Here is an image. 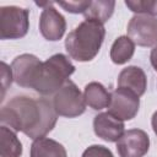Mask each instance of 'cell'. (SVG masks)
<instances>
[{
  "label": "cell",
  "instance_id": "13",
  "mask_svg": "<svg viewBox=\"0 0 157 157\" xmlns=\"http://www.w3.org/2000/svg\"><path fill=\"white\" fill-rule=\"evenodd\" d=\"M83 98L88 107L94 110H101L103 108H108L110 103V93L105 90V87L99 82H90L85 86Z\"/></svg>",
  "mask_w": 157,
  "mask_h": 157
},
{
  "label": "cell",
  "instance_id": "18",
  "mask_svg": "<svg viewBox=\"0 0 157 157\" xmlns=\"http://www.w3.org/2000/svg\"><path fill=\"white\" fill-rule=\"evenodd\" d=\"M125 5L136 15H150L155 17L157 16V0H126Z\"/></svg>",
  "mask_w": 157,
  "mask_h": 157
},
{
  "label": "cell",
  "instance_id": "14",
  "mask_svg": "<svg viewBox=\"0 0 157 157\" xmlns=\"http://www.w3.org/2000/svg\"><path fill=\"white\" fill-rule=\"evenodd\" d=\"M31 157H67L65 147L49 137L33 140L29 150Z\"/></svg>",
  "mask_w": 157,
  "mask_h": 157
},
{
  "label": "cell",
  "instance_id": "17",
  "mask_svg": "<svg viewBox=\"0 0 157 157\" xmlns=\"http://www.w3.org/2000/svg\"><path fill=\"white\" fill-rule=\"evenodd\" d=\"M135 53V43L128 36L118 37L110 47V59L117 65L128 63Z\"/></svg>",
  "mask_w": 157,
  "mask_h": 157
},
{
  "label": "cell",
  "instance_id": "12",
  "mask_svg": "<svg viewBox=\"0 0 157 157\" xmlns=\"http://www.w3.org/2000/svg\"><path fill=\"white\" fill-rule=\"evenodd\" d=\"M118 87L129 90L141 97L147 88V77L145 71L135 65L123 69L118 76Z\"/></svg>",
  "mask_w": 157,
  "mask_h": 157
},
{
  "label": "cell",
  "instance_id": "21",
  "mask_svg": "<svg viewBox=\"0 0 157 157\" xmlns=\"http://www.w3.org/2000/svg\"><path fill=\"white\" fill-rule=\"evenodd\" d=\"M1 83H2V97H4V93H5V91H6V88L11 85V82H12V80H13V75H12V70H11V67L6 64V63H4V61H1Z\"/></svg>",
  "mask_w": 157,
  "mask_h": 157
},
{
  "label": "cell",
  "instance_id": "22",
  "mask_svg": "<svg viewBox=\"0 0 157 157\" xmlns=\"http://www.w3.org/2000/svg\"><path fill=\"white\" fill-rule=\"evenodd\" d=\"M150 61H151V65L153 66V69L157 71V45L153 47V49L151 50V54H150Z\"/></svg>",
  "mask_w": 157,
  "mask_h": 157
},
{
  "label": "cell",
  "instance_id": "5",
  "mask_svg": "<svg viewBox=\"0 0 157 157\" xmlns=\"http://www.w3.org/2000/svg\"><path fill=\"white\" fill-rule=\"evenodd\" d=\"M53 105L56 114L65 118H76L86 110L83 94L71 80L66 81L65 85L54 94Z\"/></svg>",
  "mask_w": 157,
  "mask_h": 157
},
{
  "label": "cell",
  "instance_id": "4",
  "mask_svg": "<svg viewBox=\"0 0 157 157\" xmlns=\"http://www.w3.org/2000/svg\"><path fill=\"white\" fill-rule=\"evenodd\" d=\"M29 11L20 6L0 7V38L18 39L29 29Z\"/></svg>",
  "mask_w": 157,
  "mask_h": 157
},
{
  "label": "cell",
  "instance_id": "11",
  "mask_svg": "<svg viewBox=\"0 0 157 157\" xmlns=\"http://www.w3.org/2000/svg\"><path fill=\"white\" fill-rule=\"evenodd\" d=\"M94 134L107 142H117L125 132L124 121L108 112L99 113L93 119Z\"/></svg>",
  "mask_w": 157,
  "mask_h": 157
},
{
  "label": "cell",
  "instance_id": "19",
  "mask_svg": "<svg viewBox=\"0 0 157 157\" xmlns=\"http://www.w3.org/2000/svg\"><path fill=\"white\" fill-rule=\"evenodd\" d=\"M61 6L65 11L71 13H83L91 4V0H82V1H59L56 2Z\"/></svg>",
  "mask_w": 157,
  "mask_h": 157
},
{
  "label": "cell",
  "instance_id": "1",
  "mask_svg": "<svg viewBox=\"0 0 157 157\" xmlns=\"http://www.w3.org/2000/svg\"><path fill=\"white\" fill-rule=\"evenodd\" d=\"M58 120L53 102L40 97L16 96L1 107L0 121L2 125L21 131L32 140L45 137Z\"/></svg>",
  "mask_w": 157,
  "mask_h": 157
},
{
  "label": "cell",
  "instance_id": "16",
  "mask_svg": "<svg viewBox=\"0 0 157 157\" xmlns=\"http://www.w3.org/2000/svg\"><path fill=\"white\" fill-rule=\"evenodd\" d=\"M115 7L114 0H91L90 6L83 12L85 20H93L104 25L113 15Z\"/></svg>",
  "mask_w": 157,
  "mask_h": 157
},
{
  "label": "cell",
  "instance_id": "10",
  "mask_svg": "<svg viewBox=\"0 0 157 157\" xmlns=\"http://www.w3.org/2000/svg\"><path fill=\"white\" fill-rule=\"evenodd\" d=\"M150 148V137L141 129H130L117 141L120 157H144Z\"/></svg>",
  "mask_w": 157,
  "mask_h": 157
},
{
  "label": "cell",
  "instance_id": "8",
  "mask_svg": "<svg viewBox=\"0 0 157 157\" xmlns=\"http://www.w3.org/2000/svg\"><path fill=\"white\" fill-rule=\"evenodd\" d=\"M42 61L33 54H21L16 56L11 63V70L13 81L27 88H33L42 67Z\"/></svg>",
  "mask_w": 157,
  "mask_h": 157
},
{
  "label": "cell",
  "instance_id": "6",
  "mask_svg": "<svg viewBox=\"0 0 157 157\" xmlns=\"http://www.w3.org/2000/svg\"><path fill=\"white\" fill-rule=\"evenodd\" d=\"M128 37L140 47L157 45V17L135 15L128 23Z\"/></svg>",
  "mask_w": 157,
  "mask_h": 157
},
{
  "label": "cell",
  "instance_id": "15",
  "mask_svg": "<svg viewBox=\"0 0 157 157\" xmlns=\"http://www.w3.org/2000/svg\"><path fill=\"white\" fill-rule=\"evenodd\" d=\"M22 144L12 129L0 126V157H21Z\"/></svg>",
  "mask_w": 157,
  "mask_h": 157
},
{
  "label": "cell",
  "instance_id": "20",
  "mask_svg": "<svg viewBox=\"0 0 157 157\" xmlns=\"http://www.w3.org/2000/svg\"><path fill=\"white\" fill-rule=\"evenodd\" d=\"M82 157H114V156L108 147L103 145H92L83 151Z\"/></svg>",
  "mask_w": 157,
  "mask_h": 157
},
{
  "label": "cell",
  "instance_id": "7",
  "mask_svg": "<svg viewBox=\"0 0 157 157\" xmlns=\"http://www.w3.org/2000/svg\"><path fill=\"white\" fill-rule=\"evenodd\" d=\"M140 108V97L134 92L118 87L110 93L108 113L121 121L131 120L136 117Z\"/></svg>",
  "mask_w": 157,
  "mask_h": 157
},
{
  "label": "cell",
  "instance_id": "9",
  "mask_svg": "<svg viewBox=\"0 0 157 157\" xmlns=\"http://www.w3.org/2000/svg\"><path fill=\"white\" fill-rule=\"evenodd\" d=\"M38 6L43 7L39 17V31L40 34L50 42H56L63 38L66 29L65 17L54 7V2H36Z\"/></svg>",
  "mask_w": 157,
  "mask_h": 157
},
{
  "label": "cell",
  "instance_id": "3",
  "mask_svg": "<svg viewBox=\"0 0 157 157\" xmlns=\"http://www.w3.org/2000/svg\"><path fill=\"white\" fill-rule=\"evenodd\" d=\"M74 72L75 65L66 55L54 54L42 64L39 76L32 90L42 96L55 94Z\"/></svg>",
  "mask_w": 157,
  "mask_h": 157
},
{
  "label": "cell",
  "instance_id": "2",
  "mask_svg": "<svg viewBox=\"0 0 157 157\" xmlns=\"http://www.w3.org/2000/svg\"><path fill=\"white\" fill-rule=\"evenodd\" d=\"M105 36L102 23L93 20L82 21L65 39V49L69 56L76 61H91L99 53Z\"/></svg>",
  "mask_w": 157,
  "mask_h": 157
},
{
  "label": "cell",
  "instance_id": "23",
  "mask_svg": "<svg viewBox=\"0 0 157 157\" xmlns=\"http://www.w3.org/2000/svg\"><path fill=\"white\" fill-rule=\"evenodd\" d=\"M151 125H152V129H153L155 134L157 135V110L152 114V118H151Z\"/></svg>",
  "mask_w": 157,
  "mask_h": 157
}]
</instances>
